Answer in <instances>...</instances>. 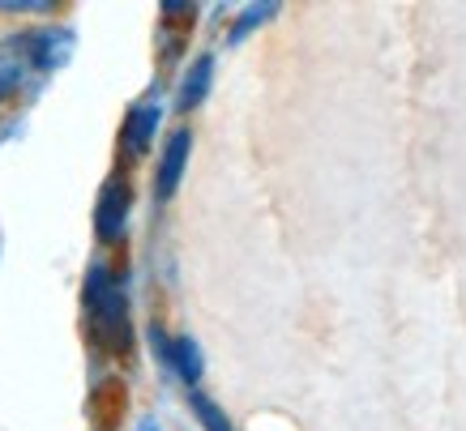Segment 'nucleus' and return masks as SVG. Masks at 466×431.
Listing matches in <instances>:
<instances>
[{
  "instance_id": "obj_1",
  "label": "nucleus",
  "mask_w": 466,
  "mask_h": 431,
  "mask_svg": "<svg viewBox=\"0 0 466 431\" xmlns=\"http://www.w3.org/2000/svg\"><path fill=\"white\" fill-rule=\"evenodd\" d=\"M86 307H90V329L99 337L107 350H128V304H125V291L120 282L112 278V269L95 265L86 274Z\"/></svg>"
},
{
  "instance_id": "obj_2",
  "label": "nucleus",
  "mask_w": 466,
  "mask_h": 431,
  "mask_svg": "<svg viewBox=\"0 0 466 431\" xmlns=\"http://www.w3.org/2000/svg\"><path fill=\"white\" fill-rule=\"evenodd\" d=\"M128 201H133V193H128L125 175H112V180L103 184L99 205H95V231H99L103 244H120L125 223H128Z\"/></svg>"
},
{
  "instance_id": "obj_3",
  "label": "nucleus",
  "mask_w": 466,
  "mask_h": 431,
  "mask_svg": "<svg viewBox=\"0 0 466 431\" xmlns=\"http://www.w3.org/2000/svg\"><path fill=\"white\" fill-rule=\"evenodd\" d=\"M188 150H193V133L188 128H176L163 145V158H158V175H155V196L158 201H171L176 188L184 180V167H188Z\"/></svg>"
},
{
  "instance_id": "obj_4",
  "label": "nucleus",
  "mask_w": 466,
  "mask_h": 431,
  "mask_svg": "<svg viewBox=\"0 0 466 431\" xmlns=\"http://www.w3.org/2000/svg\"><path fill=\"white\" fill-rule=\"evenodd\" d=\"M26 56H30V65H35V69H43V73L60 69V65L73 56V30H65V26L35 30V35L26 39Z\"/></svg>"
},
{
  "instance_id": "obj_5",
  "label": "nucleus",
  "mask_w": 466,
  "mask_h": 431,
  "mask_svg": "<svg viewBox=\"0 0 466 431\" xmlns=\"http://www.w3.org/2000/svg\"><path fill=\"white\" fill-rule=\"evenodd\" d=\"M158 115H163L158 103H137V107H128V120H125V128H120V150H125V158H142V154L150 150Z\"/></svg>"
},
{
  "instance_id": "obj_6",
  "label": "nucleus",
  "mask_w": 466,
  "mask_h": 431,
  "mask_svg": "<svg viewBox=\"0 0 466 431\" xmlns=\"http://www.w3.org/2000/svg\"><path fill=\"white\" fill-rule=\"evenodd\" d=\"M210 82H214V56H198L188 65V73H184L176 107H180V112H198L201 103H206V95H210Z\"/></svg>"
},
{
  "instance_id": "obj_7",
  "label": "nucleus",
  "mask_w": 466,
  "mask_h": 431,
  "mask_svg": "<svg viewBox=\"0 0 466 431\" xmlns=\"http://www.w3.org/2000/svg\"><path fill=\"white\" fill-rule=\"evenodd\" d=\"M167 367L176 376H180L188 389H198V380H201V372H206V359H201V346L193 342L188 334H180V337H171L167 342Z\"/></svg>"
},
{
  "instance_id": "obj_8",
  "label": "nucleus",
  "mask_w": 466,
  "mask_h": 431,
  "mask_svg": "<svg viewBox=\"0 0 466 431\" xmlns=\"http://www.w3.org/2000/svg\"><path fill=\"white\" fill-rule=\"evenodd\" d=\"M274 14H279V5H274V0H266V5H248V9H244V14L231 22V30H227V43H231V47H240V43L248 39V35H253L261 22H269Z\"/></svg>"
},
{
  "instance_id": "obj_9",
  "label": "nucleus",
  "mask_w": 466,
  "mask_h": 431,
  "mask_svg": "<svg viewBox=\"0 0 466 431\" xmlns=\"http://www.w3.org/2000/svg\"><path fill=\"white\" fill-rule=\"evenodd\" d=\"M188 406H193V415H198V423L206 431H231V418L223 415V406L214 397H206L201 389H188Z\"/></svg>"
},
{
  "instance_id": "obj_10",
  "label": "nucleus",
  "mask_w": 466,
  "mask_h": 431,
  "mask_svg": "<svg viewBox=\"0 0 466 431\" xmlns=\"http://www.w3.org/2000/svg\"><path fill=\"white\" fill-rule=\"evenodd\" d=\"M17 85H22V60L14 52H0V103L17 95Z\"/></svg>"
},
{
  "instance_id": "obj_11",
  "label": "nucleus",
  "mask_w": 466,
  "mask_h": 431,
  "mask_svg": "<svg viewBox=\"0 0 466 431\" xmlns=\"http://www.w3.org/2000/svg\"><path fill=\"white\" fill-rule=\"evenodd\" d=\"M52 0H0V14H52Z\"/></svg>"
},
{
  "instance_id": "obj_12",
  "label": "nucleus",
  "mask_w": 466,
  "mask_h": 431,
  "mask_svg": "<svg viewBox=\"0 0 466 431\" xmlns=\"http://www.w3.org/2000/svg\"><path fill=\"white\" fill-rule=\"evenodd\" d=\"M133 431H167V427H163V423H158L155 415H142V418H137V427H133Z\"/></svg>"
}]
</instances>
